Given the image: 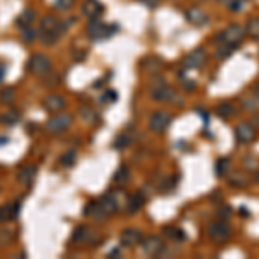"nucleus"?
Segmentation results:
<instances>
[{"instance_id": "7", "label": "nucleus", "mask_w": 259, "mask_h": 259, "mask_svg": "<svg viewBox=\"0 0 259 259\" xmlns=\"http://www.w3.org/2000/svg\"><path fill=\"white\" fill-rule=\"evenodd\" d=\"M171 123V114L166 111H158L150 116V121H148V126H150L152 132L161 133L170 126Z\"/></svg>"}, {"instance_id": "39", "label": "nucleus", "mask_w": 259, "mask_h": 259, "mask_svg": "<svg viewBox=\"0 0 259 259\" xmlns=\"http://www.w3.org/2000/svg\"><path fill=\"white\" fill-rule=\"evenodd\" d=\"M230 184H232V185H237V186H242V185H246V180H244L240 174H237L235 178H232Z\"/></svg>"}, {"instance_id": "15", "label": "nucleus", "mask_w": 259, "mask_h": 259, "mask_svg": "<svg viewBox=\"0 0 259 259\" xmlns=\"http://www.w3.org/2000/svg\"><path fill=\"white\" fill-rule=\"evenodd\" d=\"M19 202H9L0 208V223L10 222V220H16L19 214Z\"/></svg>"}, {"instance_id": "4", "label": "nucleus", "mask_w": 259, "mask_h": 259, "mask_svg": "<svg viewBox=\"0 0 259 259\" xmlns=\"http://www.w3.org/2000/svg\"><path fill=\"white\" fill-rule=\"evenodd\" d=\"M28 70L36 76H45L52 70V60L45 54H35L30 57L28 60Z\"/></svg>"}, {"instance_id": "19", "label": "nucleus", "mask_w": 259, "mask_h": 259, "mask_svg": "<svg viewBox=\"0 0 259 259\" xmlns=\"http://www.w3.org/2000/svg\"><path fill=\"white\" fill-rule=\"evenodd\" d=\"M35 10L33 9H24L21 14L18 16L16 19V24L19 26V28H28V26H32V22L35 21Z\"/></svg>"}, {"instance_id": "40", "label": "nucleus", "mask_w": 259, "mask_h": 259, "mask_svg": "<svg viewBox=\"0 0 259 259\" xmlns=\"http://www.w3.org/2000/svg\"><path fill=\"white\" fill-rule=\"evenodd\" d=\"M230 214H232V208H223V209H220V218L226 220V218H230Z\"/></svg>"}, {"instance_id": "28", "label": "nucleus", "mask_w": 259, "mask_h": 259, "mask_svg": "<svg viewBox=\"0 0 259 259\" xmlns=\"http://www.w3.org/2000/svg\"><path fill=\"white\" fill-rule=\"evenodd\" d=\"M146 60L150 62V64L144 62V68H146L147 71H152V73H156V71H159L162 68V62L159 59H156V57H148V59H146Z\"/></svg>"}, {"instance_id": "3", "label": "nucleus", "mask_w": 259, "mask_h": 259, "mask_svg": "<svg viewBox=\"0 0 259 259\" xmlns=\"http://www.w3.org/2000/svg\"><path fill=\"white\" fill-rule=\"evenodd\" d=\"M116 30L118 28H111L100 19H90V24L86 26V35L90 40H104V38L111 36Z\"/></svg>"}, {"instance_id": "9", "label": "nucleus", "mask_w": 259, "mask_h": 259, "mask_svg": "<svg viewBox=\"0 0 259 259\" xmlns=\"http://www.w3.org/2000/svg\"><path fill=\"white\" fill-rule=\"evenodd\" d=\"M144 235L142 232L138 230V228H128V230H124L123 234H121V246L126 247V249H132V247H136L140 242H142Z\"/></svg>"}, {"instance_id": "18", "label": "nucleus", "mask_w": 259, "mask_h": 259, "mask_svg": "<svg viewBox=\"0 0 259 259\" xmlns=\"http://www.w3.org/2000/svg\"><path fill=\"white\" fill-rule=\"evenodd\" d=\"M186 19H188V22H192V24H196V26H204L206 22H208L206 12L202 9H197V7L186 10Z\"/></svg>"}, {"instance_id": "41", "label": "nucleus", "mask_w": 259, "mask_h": 259, "mask_svg": "<svg viewBox=\"0 0 259 259\" xmlns=\"http://www.w3.org/2000/svg\"><path fill=\"white\" fill-rule=\"evenodd\" d=\"M138 2H142V4H146L147 7H156L158 6L161 0H138Z\"/></svg>"}, {"instance_id": "32", "label": "nucleus", "mask_w": 259, "mask_h": 259, "mask_svg": "<svg viewBox=\"0 0 259 259\" xmlns=\"http://www.w3.org/2000/svg\"><path fill=\"white\" fill-rule=\"evenodd\" d=\"M14 100V88H6L0 92V102L2 104H10Z\"/></svg>"}, {"instance_id": "43", "label": "nucleus", "mask_w": 259, "mask_h": 259, "mask_svg": "<svg viewBox=\"0 0 259 259\" xmlns=\"http://www.w3.org/2000/svg\"><path fill=\"white\" fill-rule=\"evenodd\" d=\"M256 182H259V171H258V174H256Z\"/></svg>"}, {"instance_id": "20", "label": "nucleus", "mask_w": 259, "mask_h": 259, "mask_svg": "<svg viewBox=\"0 0 259 259\" xmlns=\"http://www.w3.org/2000/svg\"><path fill=\"white\" fill-rule=\"evenodd\" d=\"M112 180L116 182L118 185H124L126 182L130 180V171H128V168L126 166H121L120 170L114 173V176H112Z\"/></svg>"}, {"instance_id": "42", "label": "nucleus", "mask_w": 259, "mask_h": 259, "mask_svg": "<svg viewBox=\"0 0 259 259\" xmlns=\"http://www.w3.org/2000/svg\"><path fill=\"white\" fill-rule=\"evenodd\" d=\"M254 92H256V95H259V85L256 86V88H254Z\"/></svg>"}, {"instance_id": "27", "label": "nucleus", "mask_w": 259, "mask_h": 259, "mask_svg": "<svg viewBox=\"0 0 259 259\" xmlns=\"http://www.w3.org/2000/svg\"><path fill=\"white\" fill-rule=\"evenodd\" d=\"M21 36H22V42H26V44H33V42L36 40V32L32 28V26H28V28H22V33H21Z\"/></svg>"}, {"instance_id": "14", "label": "nucleus", "mask_w": 259, "mask_h": 259, "mask_svg": "<svg viewBox=\"0 0 259 259\" xmlns=\"http://www.w3.org/2000/svg\"><path fill=\"white\" fill-rule=\"evenodd\" d=\"M235 136H237L238 142L249 144V142H252V140L256 138V132H254V128L250 126V124L240 123L237 128H235Z\"/></svg>"}, {"instance_id": "12", "label": "nucleus", "mask_w": 259, "mask_h": 259, "mask_svg": "<svg viewBox=\"0 0 259 259\" xmlns=\"http://www.w3.org/2000/svg\"><path fill=\"white\" fill-rule=\"evenodd\" d=\"M206 60V52L204 48H196L194 52H190L184 60V70H199Z\"/></svg>"}, {"instance_id": "1", "label": "nucleus", "mask_w": 259, "mask_h": 259, "mask_svg": "<svg viewBox=\"0 0 259 259\" xmlns=\"http://www.w3.org/2000/svg\"><path fill=\"white\" fill-rule=\"evenodd\" d=\"M66 26L59 21L56 16H45L42 18V22H40V32H42V42L45 45H54L56 42H59L60 35L64 33Z\"/></svg>"}, {"instance_id": "13", "label": "nucleus", "mask_w": 259, "mask_h": 259, "mask_svg": "<svg viewBox=\"0 0 259 259\" xmlns=\"http://www.w3.org/2000/svg\"><path fill=\"white\" fill-rule=\"evenodd\" d=\"M44 108L48 112H60L66 108V100L64 97H60L59 94H50L44 98Z\"/></svg>"}, {"instance_id": "22", "label": "nucleus", "mask_w": 259, "mask_h": 259, "mask_svg": "<svg viewBox=\"0 0 259 259\" xmlns=\"http://www.w3.org/2000/svg\"><path fill=\"white\" fill-rule=\"evenodd\" d=\"M235 47L234 45H228V44H223L218 47V50H216V59H226V57H230L232 54H234Z\"/></svg>"}, {"instance_id": "10", "label": "nucleus", "mask_w": 259, "mask_h": 259, "mask_svg": "<svg viewBox=\"0 0 259 259\" xmlns=\"http://www.w3.org/2000/svg\"><path fill=\"white\" fill-rule=\"evenodd\" d=\"M82 14L88 19H100L104 14V6L98 0H85L82 6Z\"/></svg>"}, {"instance_id": "25", "label": "nucleus", "mask_w": 259, "mask_h": 259, "mask_svg": "<svg viewBox=\"0 0 259 259\" xmlns=\"http://www.w3.org/2000/svg\"><path fill=\"white\" fill-rule=\"evenodd\" d=\"M228 170H230V161L226 158L218 159V162H216V174L218 176H224L228 173Z\"/></svg>"}, {"instance_id": "33", "label": "nucleus", "mask_w": 259, "mask_h": 259, "mask_svg": "<svg viewBox=\"0 0 259 259\" xmlns=\"http://www.w3.org/2000/svg\"><path fill=\"white\" fill-rule=\"evenodd\" d=\"M82 118H83V120L88 121V123H94V121L97 120V116H95V112H94L90 108H83V109H82Z\"/></svg>"}, {"instance_id": "38", "label": "nucleus", "mask_w": 259, "mask_h": 259, "mask_svg": "<svg viewBox=\"0 0 259 259\" xmlns=\"http://www.w3.org/2000/svg\"><path fill=\"white\" fill-rule=\"evenodd\" d=\"M182 83H184L185 90H194L196 88V82H190V80H186L185 76H182Z\"/></svg>"}, {"instance_id": "21", "label": "nucleus", "mask_w": 259, "mask_h": 259, "mask_svg": "<svg viewBox=\"0 0 259 259\" xmlns=\"http://www.w3.org/2000/svg\"><path fill=\"white\" fill-rule=\"evenodd\" d=\"M216 114H218L220 118H230L235 114V106H232L230 102H223V104L218 106V109H216Z\"/></svg>"}, {"instance_id": "23", "label": "nucleus", "mask_w": 259, "mask_h": 259, "mask_svg": "<svg viewBox=\"0 0 259 259\" xmlns=\"http://www.w3.org/2000/svg\"><path fill=\"white\" fill-rule=\"evenodd\" d=\"M247 33L254 38V40H259V19H250L247 22Z\"/></svg>"}, {"instance_id": "26", "label": "nucleus", "mask_w": 259, "mask_h": 259, "mask_svg": "<svg viewBox=\"0 0 259 259\" xmlns=\"http://www.w3.org/2000/svg\"><path fill=\"white\" fill-rule=\"evenodd\" d=\"M130 142H132V136H130V133H121V135L116 138V142H114V147H116L118 150H121V148L128 147Z\"/></svg>"}, {"instance_id": "34", "label": "nucleus", "mask_w": 259, "mask_h": 259, "mask_svg": "<svg viewBox=\"0 0 259 259\" xmlns=\"http://www.w3.org/2000/svg\"><path fill=\"white\" fill-rule=\"evenodd\" d=\"M10 240H12V234H10L9 230H0V244L6 246V244H9Z\"/></svg>"}, {"instance_id": "17", "label": "nucleus", "mask_w": 259, "mask_h": 259, "mask_svg": "<svg viewBox=\"0 0 259 259\" xmlns=\"http://www.w3.org/2000/svg\"><path fill=\"white\" fill-rule=\"evenodd\" d=\"M36 173H38L36 166L28 164V166H24V168H21V170H19L18 180L21 182V184H24V185H32L33 180L36 178Z\"/></svg>"}, {"instance_id": "31", "label": "nucleus", "mask_w": 259, "mask_h": 259, "mask_svg": "<svg viewBox=\"0 0 259 259\" xmlns=\"http://www.w3.org/2000/svg\"><path fill=\"white\" fill-rule=\"evenodd\" d=\"M73 4H74V0H54L52 6H54V9H57V10H68L73 7Z\"/></svg>"}, {"instance_id": "8", "label": "nucleus", "mask_w": 259, "mask_h": 259, "mask_svg": "<svg viewBox=\"0 0 259 259\" xmlns=\"http://www.w3.org/2000/svg\"><path fill=\"white\" fill-rule=\"evenodd\" d=\"M152 98L159 102H171L176 98V92H174L171 86H168L166 83H158V85L152 88Z\"/></svg>"}, {"instance_id": "36", "label": "nucleus", "mask_w": 259, "mask_h": 259, "mask_svg": "<svg viewBox=\"0 0 259 259\" xmlns=\"http://www.w3.org/2000/svg\"><path fill=\"white\" fill-rule=\"evenodd\" d=\"M116 98H118L116 92H114V90H109V92L106 94L104 97H102V102H114Z\"/></svg>"}, {"instance_id": "29", "label": "nucleus", "mask_w": 259, "mask_h": 259, "mask_svg": "<svg viewBox=\"0 0 259 259\" xmlns=\"http://www.w3.org/2000/svg\"><path fill=\"white\" fill-rule=\"evenodd\" d=\"M164 235L168 238H176V240H184L185 234L180 228H164Z\"/></svg>"}, {"instance_id": "2", "label": "nucleus", "mask_w": 259, "mask_h": 259, "mask_svg": "<svg viewBox=\"0 0 259 259\" xmlns=\"http://www.w3.org/2000/svg\"><path fill=\"white\" fill-rule=\"evenodd\" d=\"M216 42H222V44H228V45H234L235 48L238 47V45L242 44L244 36H246V32H244L242 26L238 24H230L224 32L218 33L216 35Z\"/></svg>"}, {"instance_id": "5", "label": "nucleus", "mask_w": 259, "mask_h": 259, "mask_svg": "<svg viewBox=\"0 0 259 259\" xmlns=\"http://www.w3.org/2000/svg\"><path fill=\"white\" fill-rule=\"evenodd\" d=\"M208 235L216 242H224L230 238L232 235V226L226 222H214L208 226Z\"/></svg>"}, {"instance_id": "30", "label": "nucleus", "mask_w": 259, "mask_h": 259, "mask_svg": "<svg viewBox=\"0 0 259 259\" xmlns=\"http://www.w3.org/2000/svg\"><path fill=\"white\" fill-rule=\"evenodd\" d=\"M18 120H19V114L14 112V111H10V112L4 114V116L0 118V123H4V124H16Z\"/></svg>"}, {"instance_id": "35", "label": "nucleus", "mask_w": 259, "mask_h": 259, "mask_svg": "<svg viewBox=\"0 0 259 259\" xmlns=\"http://www.w3.org/2000/svg\"><path fill=\"white\" fill-rule=\"evenodd\" d=\"M244 108H246V109H256V108H259V95H258L256 98H249V100L244 102Z\"/></svg>"}, {"instance_id": "16", "label": "nucleus", "mask_w": 259, "mask_h": 259, "mask_svg": "<svg viewBox=\"0 0 259 259\" xmlns=\"http://www.w3.org/2000/svg\"><path fill=\"white\" fill-rule=\"evenodd\" d=\"M144 204H146V199H144L142 194H133V196L126 197L124 208H126V211L130 214H135V212H138L140 209L144 208Z\"/></svg>"}, {"instance_id": "44", "label": "nucleus", "mask_w": 259, "mask_h": 259, "mask_svg": "<svg viewBox=\"0 0 259 259\" xmlns=\"http://www.w3.org/2000/svg\"><path fill=\"white\" fill-rule=\"evenodd\" d=\"M197 2H206V0H197Z\"/></svg>"}, {"instance_id": "37", "label": "nucleus", "mask_w": 259, "mask_h": 259, "mask_svg": "<svg viewBox=\"0 0 259 259\" xmlns=\"http://www.w3.org/2000/svg\"><path fill=\"white\" fill-rule=\"evenodd\" d=\"M228 9L230 10H242V2L240 0H232V2L228 4Z\"/></svg>"}, {"instance_id": "11", "label": "nucleus", "mask_w": 259, "mask_h": 259, "mask_svg": "<svg viewBox=\"0 0 259 259\" xmlns=\"http://www.w3.org/2000/svg\"><path fill=\"white\" fill-rule=\"evenodd\" d=\"M140 246H142V250L147 254V256H158V254H161V250L164 249V244H162V240L159 237L142 238Z\"/></svg>"}, {"instance_id": "24", "label": "nucleus", "mask_w": 259, "mask_h": 259, "mask_svg": "<svg viewBox=\"0 0 259 259\" xmlns=\"http://www.w3.org/2000/svg\"><path fill=\"white\" fill-rule=\"evenodd\" d=\"M60 164L62 166H73L74 162H76V150H68V152H64L62 156H60Z\"/></svg>"}, {"instance_id": "6", "label": "nucleus", "mask_w": 259, "mask_h": 259, "mask_svg": "<svg viewBox=\"0 0 259 259\" xmlns=\"http://www.w3.org/2000/svg\"><path fill=\"white\" fill-rule=\"evenodd\" d=\"M71 123H73V118L70 114H56L54 118L47 121V130L52 133H60L70 128Z\"/></svg>"}]
</instances>
